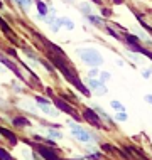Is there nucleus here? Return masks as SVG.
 Wrapping results in <instances>:
<instances>
[{"mask_svg":"<svg viewBox=\"0 0 152 160\" xmlns=\"http://www.w3.org/2000/svg\"><path fill=\"white\" fill-rule=\"evenodd\" d=\"M51 61H53L54 66L58 68L61 72H63V76L66 78V79L69 81V83H71V84H75V86H76L78 89H80L81 93L88 96V94H90V89H88V88H85V84L80 81V78H78V76L75 74V72H73V69L68 66V59H66V58H61V56H58V58H54V56H53V58H51Z\"/></svg>","mask_w":152,"mask_h":160,"instance_id":"1","label":"nucleus"},{"mask_svg":"<svg viewBox=\"0 0 152 160\" xmlns=\"http://www.w3.org/2000/svg\"><path fill=\"white\" fill-rule=\"evenodd\" d=\"M78 54H80L81 61L85 64H88V66H91V68H98L100 64L103 62V56L100 54L97 49H80Z\"/></svg>","mask_w":152,"mask_h":160,"instance_id":"2","label":"nucleus"},{"mask_svg":"<svg viewBox=\"0 0 152 160\" xmlns=\"http://www.w3.org/2000/svg\"><path fill=\"white\" fill-rule=\"evenodd\" d=\"M69 130H71V133L75 135L80 142H93V135L88 132V130H85L83 127H80V125H75L71 123V127H69Z\"/></svg>","mask_w":152,"mask_h":160,"instance_id":"3","label":"nucleus"},{"mask_svg":"<svg viewBox=\"0 0 152 160\" xmlns=\"http://www.w3.org/2000/svg\"><path fill=\"white\" fill-rule=\"evenodd\" d=\"M83 118H85L88 123L93 125V127H97V128H102V127H103L102 120H100V115L95 113L93 110H90V108H86V110L83 111Z\"/></svg>","mask_w":152,"mask_h":160,"instance_id":"4","label":"nucleus"},{"mask_svg":"<svg viewBox=\"0 0 152 160\" xmlns=\"http://www.w3.org/2000/svg\"><path fill=\"white\" fill-rule=\"evenodd\" d=\"M54 105H56V108H58V110L64 111V113H68V115H71V116H75V118H80V116L76 115V110H75V108H73L71 105H68L64 99L56 98V99H54Z\"/></svg>","mask_w":152,"mask_h":160,"instance_id":"5","label":"nucleus"},{"mask_svg":"<svg viewBox=\"0 0 152 160\" xmlns=\"http://www.w3.org/2000/svg\"><path fill=\"white\" fill-rule=\"evenodd\" d=\"M32 147L37 150L39 153H41L42 158H49V160H58L59 158V155L56 153L53 148H47L46 145H32Z\"/></svg>","mask_w":152,"mask_h":160,"instance_id":"6","label":"nucleus"},{"mask_svg":"<svg viewBox=\"0 0 152 160\" xmlns=\"http://www.w3.org/2000/svg\"><path fill=\"white\" fill-rule=\"evenodd\" d=\"M88 86L90 89H93L97 94H105L107 93V86L102 79H95V78H90L88 79Z\"/></svg>","mask_w":152,"mask_h":160,"instance_id":"7","label":"nucleus"},{"mask_svg":"<svg viewBox=\"0 0 152 160\" xmlns=\"http://www.w3.org/2000/svg\"><path fill=\"white\" fill-rule=\"evenodd\" d=\"M36 99H37L39 106L42 108V111H46V113H47V115H51V116H56V115H58V113H56V111L53 110V108L49 106V101H47L46 98H42V96H37Z\"/></svg>","mask_w":152,"mask_h":160,"instance_id":"8","label":"nucleus"},{"mask_svg":"<svg viewBox=\"0 0 152 160\" xmlns=\"http://www.w3.org/2000/svg\"><path fill=\"white\" fill-rule=\"evenodd\" d=\"M128 47H130L132 51H135V52L142 54V56H147V58L152 59V52H149V51H145V49H142V47H139L137 42H128Z\"/></svg>","mask_w":152,"mask_h":160,"instance_id":"9","label":"nucleus"},{"mask_svg":"<svg viewBox=\"0 0 152 160\" xmlns=\"http://www.w3.org/2000/svg\"><path fill=\"white\" fill-rule=\"evenodd\" d=\"M58 27H66V29H75V24L68 19V17H58Z\"/></svg>","mask_w":152,"mask_h":160,"instance_id":"10","label":"nucleus"},{"mask_svg":"<svg viewBox=\"0 0 152 160\" xmlns=\"http://www.w3.org/2000/svg\"><path fill=\"white\" fill-rule=\"evenodd\" d=\"M0 133H2V135L5 137V138H8V142H10L12 145H15V143H17V137L10 132V130H7V128H2V127H0Z\"/></svg>","mask_w":152,"mask_h":160,"instance_id":"11","label":"nucleus"},{"mask_svg":"<svg viewBox=\"0 0 152 160\" xmlns=\"http://www.w3.org/2000/svg\"><path fill=\"white\" fill-rule=\"evenodd\" d=\"M37 10H39V15H47V7L41 0H37Z\"/></svg>","mask_w":152,"mask_h":160,"instance_id":"12","label":"nucleus"},{"mask_svg":"<svg viewBox=\"0 0 152 160\" xmlns=\"http://www.w3.org/2000/svg\"><path fill=\"white\" fill-rule=\"evenodd\" d=\"M14 125H15V127H29V120L20 116V118H15L14 120Z\"/></svg>","mask_w":152,"mask_h":160,"instance_id":"13","label":"nucleus"},{"mask_svg":"<svg viewBox=\"0 0 152 160\" xmlns=\"http://www.w3.org/2000/svg\"><path fill=\"white\" fill-rule=\"evenodd\" d=\"M14 2H17L20 7L24 8V10H29L30 5H32V0H14Z\"/></svg>","mask_w":152,"mask_h":160,"instance_id":"14","label":"nucleus"},{"mask_svg":"<svg viewBox=\"0 0 152 160\" xmlns=\"http://www.w3.org/2000/svg\"><path fill=\"white\" fill-rule=\"evenodd\" d=\"M86 19H88L91 24H95V25H103V20L100 19V17H95V15L88 14V15H86Z\"/></svg>","mask_w":152,"mask_h":160,"instance_id":"15","label":"nucleus"},{"mask_svg":"<svg viewBox=\"0 0 152 160\" xmlns=\"http://www.w3.org/2000/svg\"><path fill=\"white\" fill-rule=\"evenodd\" d=\"M0 29H2V31H3V32H5V34H7V36H10V37H14V36H12V29H10V27H8V25H7L5 22H3V20H2V19H0Z\"/></svg>","mask_w":152,"mask_h":160,"instance_id":"16","label":"nucleus"},{"mask_svg":"<svg viewBox=\"0 0 152 160\" xmlns=\"http://www.w3.org/2000/svg\"><path fill=\"white\" fill-rule=\"evenodd\" d=\"M110 105H112V108H113V110H117V111H125L123 105H122L120 101H117V99H113V101H112Z\"/></svg>","mask_w":152,"mask_h":160,"instance_id":"17","label":"nucleus"},{"mask_svg":"<svg viewBox=\"0 0 152 160\" xmlns=\"http://www.w3.org/2000/svg\"><path fill=\"white\" fill-rule=\"evenodd\" d=\"M10 158H12L10 153H7L3 148H0V160H10Z\"/></svg>","mask_w":152,"mask_h":160,"instance_id":"18","label":"nucleus"},{"mask_svg":"<svg viewBox=\"0 0 152 160\" xmlns=\"http://www.w3.org/2000/svg\"><path fill=\"white\" fill-rule=\"evenodd\" d=\"M115 118L118 120V122H125V120H127V115H125V111H118V113H115Z\"/></svg>","mask_w":152,"mask_h":160,"instance_id":"19","label":"nucleus"},{"mask_svg":"<svg viewBox=\"0 0 152 160\" xmlns=\"http://www.w3.org/2000/svg\"><path fill=\"white\" fill-rule=\"evenodd\" d=\"M81 12H83V14H91V7L88 5V3H83V7H81Z\"/></svg>","mask_w":152,"mask_h":160,"instance_id":"20","label":"nucleus"},{"mask_svg":"<svg viewBox=\"0 0 152 160\" xmlns=\"http://www.w3.org/2000/svg\"><path fill=\"white\" fill-rule=\"evenodd\" d=\"M100 79H102V81H108V79H110V74H108V72H105V71L100 72Z\"/></svg>","mask_w":152,"mask_h":160,"instance_id":"21","label":"nucleus"},{"mask_svg":"<svg viewBox=\"0 0 152 160\" xmlns=\"http://www.w3.org/2000/svg\"><path fill=\"white\" fill-rule=\"evenodd\" d=\"M103 155L102 153H90V155H86L85 158H102Z\"/></svg>","mask_w":152,"mask_h":160,"instance_id":"22","label":"nucleus"},{"mask_svg":"<svg viewBox=\"0 0 152 160\" xmlns=\"http://www.w3.org/2000/svg\"><path fill=\"white\" fill-rule=\"evenodd\" d=\"M97 76H100V71H98V69H91V71H90V78H97Z\"/></svg>","mask_w":152,"mask_h":160,"instance_id":"23","label":"nucleus"},{"mask_svg":"<svg viewBox=\"0 0 152 160\" xmlns=\"http://www.w3.org/2000/svg\"><path fill=\"white\" fill-rule=\"evenodd\" d=\"M150 74H152V69H144V72H142L144 78H150Z\"/></svg>","mask_w":152,"mask_h":160,"instance_id":"24","label":"nucleus"},{"mask_svg":"<svg viewBox=\"0 0 152 160\" xmlns=\"http://www.w3.org/2000/svg\"><path fill=\"white\" fill-rule=\"evenodd\" d=\"M108 32H110V36H113L115 39H120V36H118V34H117V32L113 31V29H108Z\"/></svg>","mask_w":152,"mask_h":160,"instance_id":"25","label":"nucleus"},{"mask_svg":"<svg viewBox=\"0 0 152 160\" xmlns=\"http://www.w3.org/2000/svg\"><path fill=\"white\" fill-rule=\"evenodd\" d=\"M49 133H51L53 137H56V138H59V137H61V133H59V132H49Z\"/></svg>","mask_w":152,"mask_h":160,"instance_id":"26","label":"nucleus"},{"mask_svg":"<svg viewBox=\"0 0 152 160\" xmlns=\"http://www.w3.org/2000/svg\"><path fill=\"white\" fill-rule=\"evenodd\" d=\"M145 99H147V103H150V105H152V94H147Z\"/></svg>","mask_w":152,"mask_h":160,"instance_id":"27","label":"nucleus"},{"mask_svg":"<svg viewBox=\"0 0 152 160\" xmlns=\"http://www.w3.org/2000/svg\"><path fill=\"white\" fill-rule=\"evenodd\" d=\"M113 2H117V3H122V0H113Z\"/></svg>","mask_w":152,"mask_h":160,"instance_id":"28","label":"nucleus"},{"mask_svg":"<svg viewBox=\"0 0 152 160\" xmlns=\"http://www.w3.org/2000/svg\"><path fill=\"white\" fill-rule=\"evenodd\" d=\"M93 2H95V3H100V0H93Z\"/></svg>","mask_w":152,"mask_h":160,"instance_id":"29","label":"nucleus"},{"mask_svg":"<svg viewBox=\"0 0 152 160\" xmlns=\"http://www.w3.org/2000/svg\"><path fill=\"white\" fill-rule=\"evenodd\" d=\"M2 7H3V5H2V2H0V8H2Z\"/></svg>","mask_w":152,"mask_h":160,"instance_id":"30","label":"nucleus"},{"mask_svg":"<svg viewBox=\"0 0 152 160\" xmlns=\"http://www.w3.org/2000/svg\"><path fill=\"white\" fill-rule=\"evenodd\" d=\"M68 2H69V0H68Z\"/></svg>","mask_w":152,"mask_h":160,"instance_id":"31","label":"nucleus"}]
</instances>
